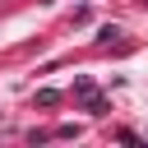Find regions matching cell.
Segmentation results:
<instances>
[{
    "label": "cell",
    "mask_w": 148,
    "mask_h": 148,
    "mask_svg": "<svg viewBox=\"0 0 148 148\" xmlns=\"http://www.w3.org/2000/svg\"><path fill=\"white\" fill-rule=\"evenodd\" d=\"M37 102H42V106H56V102H60V92H51V88H42V92H37Z\"/></svg>",
    "instance_id": "6da1fadb"
}]
</instances>
